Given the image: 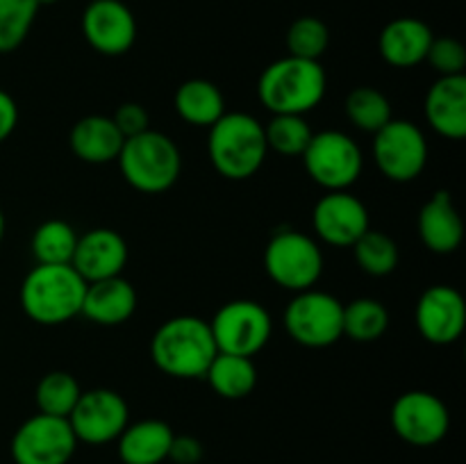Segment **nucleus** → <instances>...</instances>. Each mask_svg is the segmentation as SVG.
Here are the masks:
<instances>
[{
    "instance_id": "29",
    "label": "nucleus",
    "mask_w": 466,
    "mask_h": 464,
    "mask_svg": "<svg viewBox=\"0 0 466 464\" xmlns=\"http://www.w3.org/2000/svg\"><path fill=\"white\" fill-rule=\"evenodd\" d=\"M346 116L358 130L376 135L380 127L394 118L391 114V103L380 89L376 86H355L346 96Z\"/></svg>"
},
{
    "instance_id": "38",
    "label": "nucleus",
    "mask_w": 466,
    "mask_h": 464,
    "mask_svg": "<svg viewBox=\"0 0 466 464\" xmlns=\"http://www.w3.org/2000/svg\"><path fill=\"white\" fill-rule=\"evenodd\" d=\"M5 230H7V221H5V214L3 209H0V244H3L5 239Z\"/></svg>"
},
{
    "instance_id": "26",
    "label": "nucleus",
    "mask_w": 466,
    "mask_h": 464,
    "mask_svg": "<svg viewBox=\"0 0 466 464\" xmlns=\"http://www.w3.org/2000/svg\"><path fill=\"white\" fill-rule=\"evenodd\" d=\"M77 232L64 218H48L32 232L30 250L36 264H71Z\"/></svg>"
},
{
    "instance_id": "21",
    "label": "nucleus",
    "mask_w": 466,
    "mask_h": 464,
    "mask_svg": "<svg viewBox=\"0 0 466 464\" xmlns=\"http://www.w3.org/2000/svg\"><path fill=\"white\" fill-rule=\"evenodd\" d=\"M432 39H435V35L426 21L414 16H400L382 27L378 48H380L382 59L390 66L412 68L426 62Z\"/></svg>"
},
{
    "instance_id": "8",
    "label": "nucleus",
    "mask_w": 466,
    "mask_h": 464,
    "mask_svg": "<svg viewBox=\"0 0 466 464\" xmlns=\"http://www.w3.org/2000/svg\"><path fill=\"white\" fill-rule=\"evenodd\" d=\"M344 303L328 291L305 289L294 294L282 321L291 339L305 348H328L344 337Z\"/></svg>"
},
{
    "instance_id": "28",
    "label": "nucleus",
    "mask_w": 466,
    "mask_h": 464,
    "mask_svg": "<svg viewBox=\"0 0 466 464\" xmlns=\"http://www.w3.org/2000/svg\"><path fill=\"white\" fill-rule=\"evenodd\" d=\"M344 337H350L360 344L380 339L390 328V312L376 298H355L344 305Z\"/></svg>"
},
{
    "instance_id": "18",
    "label": "nucleus",
    "mask_w": 466,
    "mask_h": 464,
    "mask_svg": "<svg viewBox=\"0 0 466 464\" xmlns=\"http://www.w3.org/2000/svg\"><path fill=\"white\" fill-rule=\"evenodd\" d=\"M137 303H139V296L132 282L123 276H114L86 282L80 314L96 326H123L137 312Z\"/></svg>"
},
{
    "instance_id": "12",
    "label": "nucleus",
    "mask_w": 466,
    "mask_h": 464,
    "mask_svg": "<svg viewBox=\"0 0 466 464\" xmlns=\"http://www.w3.org/2000/svg\"><path fill=\"white\" fill-rule=\"evenodd\" d=\"M391 428L410 446L428 449L449 435L451 412L444 400L426 389H410L391 405Z\"/></svg>"
},
{
    "instance_id": "24",
    "label": "nucleus",
    "mask_w": 466,
    "mask_h": 464,
    "mask_svg": "<svg viewBox=\"0 0 466 464\" xmlns=\"http://www.w3.org/2000/svg\"><path fill=\"white\" fill-rule=\"evenodd\" d=\"M177 116L196 127H212L226 114V98L212 80L191 77L177 86L173 96Z\"/></svg>"
},
{
    "instance_id": "10",
    "label": "nucleus",
    "mask_w": 466,
    "mask_h": 464,
    "mask_svg": "<svg viewBox=\"0 0 466 464\" xmlns=\"http://www.w3.org/2000/svg\"><path fill=\"white\" fill-rule=\"evenodd\" d=\"M373 159L391 182H412L428 164V139L421 127L405 118H391L373 135Z\"/></svg>"
},
{
    "instance_id": "39",
    "label": "nucleus",
    "mask_w": 466,
    "mask_h": 464,
    "mask_svg": "<svg viewBox=\"0 0 466 464\" xmlns=\"http://www.w3.org/2000/svg\"><path fill=\"white\" fill-rule=\"evenodd\" d=\"M36 3H39L41 7H44V5H53V3H57V0H36Z\"/></svg>"
},
{
    "instance_id": "33",
    "label": "nucleus",
    "mask_w": 466,
    "mask_h": 464,
    "mask_svg": "<svg viewBox=\"0 0 466 464\" xmlns=\"http://www.w3.org/2000/svg\"><path fill=\"white\" fill-rule=\"evenodd\" d=\"M330 44V32L328 25L317 16H300L287 30V48L291 57L300 59H319L328 50Z\"/></svg>"
},
{
    "instance_id": "17",
    "label": "nucleus",
    "mask_w": 466,
    "mask_h": 464,
    "mask_svg": "<svg viewBox=\"0 0 466 464\" xmlns=\"http://www.w3.org/2000/svg\"><path fill=\"white\" fill-rule=\"evenodd\" d=\"M127 255L130 250L121 232L112 227H94L85 235H77L71 267L85 282L105 280V277L121 276L127 264Z\"/></svg>"
},
{
    "instance_id": "30",
    "label": "nucleus",
    "mask_w": 466,
    "mask_h": 464,
    "mask_svg": "<svg viewBox=\"0 0 466 464\" xmlns=\"http://www.w3.org/2000/svg\"><path fill=\"white\" fill-rule=\"evenodd\" d=\"M82 394V387L77 378L68 371H50L39 380L35 391L36 408L41 414L48 417L68 419V414L76 408L77 398Z\"/></svg>"
},
{
    "instance_id": "20",
    "label": "nucleus",
    "mask_w": 466,
    "mask_h": 464,
    "mask_svg": "<svg viewBox=\"0 0 466 464\" xmlns=\"http://www.w3.org/2000/svg\"><path fill=\"white\" fill-rule=\"evenodd\" d=\"M419 237L435 255H451L460 248L464 223L449 191L440 189L423 203L419 212Z\"/></svg>"
},
{
    "instance_id": "35",
    "label": "nucleus",
    "mask_w": 466,
    "mask_h": 464,
    "mask_svg": "<svg viewBox=\"0 0 466 464\" xmlns=\"http://www.w3.org/2000/svg\"><path fill=\"white\" fill-rule=\"evenodd\" d=\"M112 121L114 126L118 127V132L123 135V139L150 130L148 109H146L141 103H135V100H127V103L118 105L112 114Z\"/></svg>"
},
{
    "instance_id": "32",
    "label": "nucleus",
    "mask_w": 466,
    "mask_h": 464,
    "mask_svg": "<svg viewBox=\"0 0 466 464\" xmlns=\"http://www.w3.org/2000/svg\"><path fill=\"white\" fill-rule=\"evenodd\" d=\"M36 0H0V55L21 48L36 21Z\"/></svg>"
},
{
    "instance_id": "4",
    "label": "nucleus",
    "mask_w": 466,
    "mask_h": 464,
    "mask_svg": "<svg viewBox=\"0 0 466 464\" xmlns=\"http://www.w3.org/2000/svg\"><path fill=\"white\" fill-rule=\"evenodd\" d=\"M208 155L218 176L248 180L262 168L268 146L264 123L246 112H226L208 127Z\"/></svg>"
},
{
    "instance_id": "27",
    "label": "nucleus",
    "mask_w": 466,
    "mask_h": 464,
    "mask_svg": "<svg viewBox=\"0 0 466 464\" xmlns=\"http://www.w3.org/2000/svg\"><path fill=\"white\" fill-rule=\"evenodd\" d=\"M350 248H353L355 262H358V267L362 268L367 276L385 277L391 276V273L396 271V267H399V244L382 230L369 227Z\"/></svg>"
},
{
    "instance_id": "19",
    "label": "nucleus",
    "mask_w": 466,
    "mask_h": 464,
    "mask_svg": "<svg viewBox=\"0 0 466 464\" xmlns=\"http://www.w3.org/2000/svg\"><path fill=\"white\" fill-rule=\"evenodd\" d=\"M423 114L437 135L462 139L466 135V76L437 77L423 100Z\"/></svg>"
},
{
    "instance_id": "7",
    "label": "nucleus",
    "mask_w": 466,
    "mask_h": 464,
    "mask_svg": "<svg viewBox=\"0 0 466 464\" xmlns=\"http://www.w3.org/2000/svg\"><path fill=\"white\" fill-rule=\"evenodd\" d=\"M300 157L314 185L326 191H349L364 168V155L358 141L339 130L314 132Z\"/></svg>"
},
{
    "instance_id": "16",
    "label": "nucleus",
    "mask_w": 466,
    "mask_h": 464,
    "mask_svg": "<svg viewBox=\"0 0 466 464\" xmlns=\"http://www.w3.org/2000/svg\"><path fill=\"white\" fill-rule=\"evenodd\" d=\"M417 328L428 344L451 346L466 328V305L462 294L451 285H432L419 296Z\"/></svg>"
},
{
    "instance_id": "14",
    "label": "nucleus",
    "mask_w": 466,
    "mask_h": 464,
    "mask_svg": "<svg viewBox=\"0 0 466 464\" xmlns=\"http://www.w3.org/2000/svg\"><path fill=\"white\" fill-rule=\"evenodd\" d=\"M82 35L105 57L126 55L137 41V18L121 0H91L82 12Z\"/></svg>"
},
{
    "instance_id": "5",
    "label": "nucleus",
    "mask_w": 466,
    "mask_h": 464,
    "mask_svg": "<svg viewBox=\"0 0 466 464\" xmlns=\"http://www.w3.org/2000/svg\"><path fill=\"white\" fill-rule=\"evenodd\" d=\"M116 162L127 185L141 194L168 191L182 171L180 148L171 136L157 130L127 136Z\"/></svg>"
},
{
    "instance_id": "3",
    "label": "nucleus",
    "mask_w": 466,
    "mask_h": 464,
    "mask_svg": "<svg viewBox=\"0 0 466 464\" xmlns=\"http://www.w3.org/2000/svg\"><path fill=\"white\" fill-rule=\"evenodd\" d=\"M328 77L321 62L300 57L276 59L258 80V98L271 114L305 116L326 98Z\"/></svg>"
},
{
    "instance_id": "2",
    "label": "nucleus",
    "mask_w": 466,
    "mask_h": 464,
    "mask_svg": "<svg viewBox=\"0 0 466 464\" xmlns=\"http://www.w3.org/2000/svg\"><path fill=\"white\" fill-rule=\"evenodd\" d=\"M86 282L71 264H35L21 282L18 300L30 321L62 326L80 317Z\"/></svg>"
},
{
    "instance_id": "9",
    "label": "nucleus",
    "mask_w": 466,
    "mask_h": 464,
    "mask_svg": "<svg viewBox=\"0 0 466 464\" xmlns=\"http://www.w3.org/2000/svg\"><path fill=\"white\" fill-rule=\"evenodd\" d=\"M218 353L253 358L268 344L273 332L271 314L262 303L250 298L228 300L209 321Z\"/></svg>"
},
{
    "instance_id": "37",
    "label": "nucleus",
    "mask_w": 466,
    "mask_h": 464,
    "mask_svg": "<svg viewBox=\"0 0 466 464\" xmlns=\"http://www.w3.org/2000/svg\"><path fill=\"white\" fill-rule=\"evenodd\" d=\"M16 126H18L16 100H14L12 94L0 89V144H5V141L14 135Z\"/></svg>"
},
{
    "instance_id": "6",
    "label": "nucleus",
    "mask_w": 466,
    "mask_h": 464,
    "mask_svg": "<svg viewBox=\"0 0 466 464\" xmlns=\"http://www.w3.org/2000/svg\"><path fill=\"white\" fill-rule=\"evenodd\" d=\"M264 271L287 291L312 289L323 276L321 246L300 230H278L264 248Z\"/></svg>"
},
{
    "instance_id": "22",
    "label": "nucleus",
    "mask_w": 466,
    "mask_h": 464,
    "mask_svg": "<svg viewBox=\"0 0 466 464\" xmlns=\"http://www.w3.org/2000/svg\"><path fill=\"white\" fill-rule=\"evenodd\" d=\"M123 135L114 126L112 116L89 114L76 121L68 135L73 155L85 164H109L123 148Z\"/></svg>"
},
{
    "instance_id": "34",
    "label": "nucleus",
    "mask_w": 466,
    "mask_h": 464,
    "mask_svg": "<svg viewBox=\"0 0 466 464\" xmlns=\"http://www.w3.org/2000/svg\"><path fill=\"white\" fill-rule=\"evenodd\" d=\"M426 62L440 77L464 76L466 50L453 36H435L431 48H428Z\"/></svg>"
},
{
    "instance_id": "25",
    "label": "nucleus",
    "mask_w": 466,
    "mask_h": 464,
    "mask_svg": "<svg viewBox=\"0 0 466 464\" xmlns=\"http://www.w3.org/2000/svg\"><path fill=\"white\" fill-rule=\"evenodd\" d=\"M205 380L221 398L241 400L253 394L255 385H258V367H255L253 358L217 353V358L205 371Z\"/></svg>"
},
{
    "instance_id": "23",
    "label": "nucleus",
    "mask_w": 466,
    "mask_h": 464,
    "mask_svg": "<svg viewBox=\"0 0 466 464\" xmlns=\"http://www.w3.org/2000/svg\"><path fill=\"white\" fill-rule=\"evenodd\" d=\"M173 437L176 432L162 419L127 423L116 439L118 458L123 464H162L168 459Z\"/></svg>"
},
{
    "instance_id": "31",
    "label": "nucleus",
    "mask_w": 466,
    "mask_h": 464,
    "mask_svg": "<svg viewBox=\"0 0 466 464\" xmlns=\"http://www.w3.org/2000/svg\"><path fill=\"white\" fill-rule=\"evenodd\" d=\"M314 130L309 127L308 118L300 114H271L264 126L268 150L287 155V157H300L312 139Z\"/></svg>"
},
{
    "instance_id": "11",
    "label": "nucleus",
    "mask_w": 466,
    "mask_h": 464,
    "mask_svg": "<svg viewBox=\"0 0 466 464\" xmlns=\"http://www.w3.org/2000/svg\"><path fill=\"white\" fill-rule=\"evenodd\" d=\"M77 439L68 419L35 414L25 419L9 441L14 464H68Z\"/></svg>"
},
{
    "instance_id": "1",
    "label": "nucleus",
    "mask_w": 466,
    "mask_h": 464,
    "mask_svg": "<svg viewBox=\"0 0 466 464\" xmlns=\"http://www.w3.org/2000/svg\"><path fill=\"white\" fill-rule=\"evenodd\" d=\"M217 353L209 321L191 314L167 318L150 337V359L155 367L180 380L205 378Z\"/></svg>"
},
{
    "instance_id": "13",
    "label": "nucleus",
    "mask_w": 466,
    "mask_h": 464,
    "mask_svg": "<svg viewBox=\"0 0 466 464\" xmlns=\"http://www.w3.org/2000/svg\"><path fill=\"white\" fill-rule=\"evenodd\" d=\"M77 444L103 446L116 441L130 423V408L118 391L96 387L82 391L76 408L68 414Z\"/></svg>"
},
{
    "instance_id": "36",
    "label": "nucleus",
    "mask_w": 466,
    "mask_h": 464,
    "mask_svg": "<svg viewBox=\"0 0 466 464\" xmlns=\"http://www.w3.org/2000/svg\"><path fill=\"white\" fill-rule=\"evenodd\" d=\"M205 449L196 437L191 435H176L168 450V459L176 464H198L203 459Z\"/></svg>"
},
{
    "instance_id": "15",
    "label": "nucleus",
    "mask_w": 466,
    "mask_h": 464,
    "mask_svg": "<svg viewBox=\"0 0 466 464\" xmlns=\"http://www.w3.org/2000/svg\"><path fill=\"white\" fill-rule=\"evenodd\" d=\"M371 227L369 209L350 191H326L312 209V230L317 239L350 248Z\"/></svg>"
}]
</instances>
